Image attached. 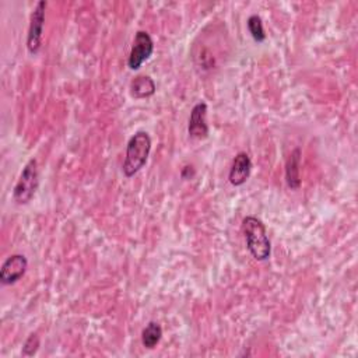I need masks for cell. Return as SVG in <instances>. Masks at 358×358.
Returning a JSON list of instances; mask_svg holds the SVG:
<instances>
[{
    "instance_id": "cell-4",
    "label": "cell",
    "mask_w": 358,
    "mask_h": 358,
    "mask_svg": "<svg viewBox=\"0 0 358 358\" xmlns=\"http://www.w3.org/2000/svg\"><path fill=\"white\" fill-rule=\"evenodd\" d=\"M45 10H46V1L41 0L35 4V7L31 13L28 35H27V49L31 55H36L41 49V45H42Z\"/></svg>"
},
{
    "instance_id": "cell-7",
    "label": "cell",
    "mask_w": 358,
    "mask_h": 358,
    "mask_svg": "<svg viewBox=\"0 0 358 358\" xmlns=\"http://www.w3.org/2000/svg\"><path fill=\"white\" fill-rule=\"evenodd\" d=\"M208 123H207V103L200 101L197 102L190 112L187 133L192 138L203 140L208 136Z\"/></svg>"
},
{
    "instance_id": "cell-2",
    "label": "cell",
    "mask_w": 358,
    "mask_h": 358,
    "mask_svg": "<svg viewBox=\"0 0 358 358\" xmlns=\"http://www.w3.org/2000/svg\"><path fill=\"white\" fill-rule=\"evenodd\" d=\"M151 151V137L147 131H136L127 141L126 157L123 161V175L126 178L134 176L147 162Z\"/></svg>"
},
{
    "instance_id": "cell-8",
    "label": "cell",
    "mask_w": 358,
    "mask_h": 358,
    "mask_svg": "<svg viewBox=\"0 0 358 358\" xmlns=\"http://www.w3.org/2000/svg\"><path fill=\"white\" fill-rule=\"evenodd\" d=\"M250 171H252V159L250 157L241 151L235 155L231 169H229V175L228 179L231 182V185L234 186H242L250 176Z\"/></svg>"
},
{
    "instance_id": "cell-10",
    "label": "cell",
    "mask_w": 358,
    "mask_h": 358,
    "mask_svg": "<svg viewBox=\"0 0 358 358\" xmlns=\"http://www.w3.org/2000/svg\"><path fill=\"white\" fill-rule=\"evenodd\" d=\"M155 90H157V85L150 76L140 74L130 81V94L136 99L152 96L155 94Z\"/></svg>"
},
{
    "instance_id": "cell-6",
    "label": "cell",
    "mask_w": 358,
    "mask_h": 358,
    "mask_svg": "<svg viewBox=\"0 0 358 358\" xmlns=\"http://www.w3.org/2000/svg\"><path fill=\"white\" fill-rule=\"evenodd\" d=\"M28 268V260L24 255L14 253L8 256L0 267V281L3 285H11L24 277Z\"/></svg>"
},
{
    "instance_id": "cell-9",
    "label": "cell",
    "mask_w": 358,
    "mask_h": 358,
    "mask_svg": "<svg viewBox=\"0 0 358 358\" xmlns=\"http://www.w3.org/2000/svg\"><path fill=\"white\" fill-rule=\"evenodd\" d=\"M301 148H294L285 161V182L291 190L301 187Z\"/></svg>"
},
{
    "instance_id": "cell-11",
    "label": "cell",
    "mask_w": 358,
    "mask_h": 358,
    "mask_svg": "<svg viewBox=\"0 0 358 358\" xmlns=\"http://www.w3.org/2000/svg\"><path fill=\"white\" fill-rule=\"evenodd\" d=\"M162 338V327L158 322H148L147 326L143 329L141 331V343L145 348L151 350L154 347H157V344L161 341Z\"/></svg>"
},
{
    "instance_id": "cell-12",
    "label": "cell",
    "mask_w": 358,
    "mask_h": 358,
    "mask_svg": "<svg viewBox=\"0 0 358 358\" xmlns=\"http://www.w3.org/2000/svg\"><path fill=\"white\" fill-rule=\"evenodd\" d=\"M246 25H248L249 34L252 35V38H253L256 42H263V41H266V32H264L263 21H262V18H260L257 14H252V15L248 18Z\"/></svg>"
},
{
    "instance_id": "cell-14",
    "label": "cell",
    "mask_w": 358,
    "mask_h": 358,
    "mask_svg": "<svg viewBox=\"0 0 358 358\" xmlns=\"http://www.w3.org/2000/svg\"><path fill=\"white\" fill-rule=\"evenodd\" d=\"M193 175H194L193 166L186 165V166L182 169V178H183V179H190V178H193Z\"/></svg>"
},
{
    "instance_id": "cell-3",
    "label": "cell",
    "mask_w": 358,
    "mask_h": 358,
    "mask_svg": "<svg viewBox=\"0 0 358 358\" xmlns=\"http://www.w3.org/2000/svg\"><path fill=\"white\" fill-rule=\"evenodd\" d=\"M38 162L35 158H31L22 168L20 179L13 189V199L17 204H27L31 201L38 189Z\"/></svg>"
},
{
    "instance_id": "cell-13",
    "label": "cell",
    "mask_w": 358,
    "mask_h": 358,
    "mask_svg": "<svg viewBox=\"0 0 358 358\" xmlns=\"http://www.w3.org/2000/svg\"><path fill=\"white\" fill-rule=\"evenodd\" d=\"M39 344H41V341H39L38 334H36V333H31V334L28 336V338L25 340L24 345H22L21 354H22L24 357H32V355H35L36 351H38V348H39Z\"/></svg>"
},
{
    "instance_id": "cell-1",
    "label": "cell",
    "mask_w": 358,
    "mask_h": 358,
    "mask_svg": "<svg viewBox=\"0 0 358 358\" xmlns=\"http://www.w3.org/2000/svg\"><path fill=\"white\" fill-rule=\"evenodd\" d=\"M242 231L246 241V248L252 257L257 262L267 260L271 253V242L267 236L263 221L255 215H248L242 221Z\"/></svg>"
},
{
    "instance_id": "cell-5",
    "label": "cell",
    "mask_w": 358,
    "mask_h": 358,
    "mask_svg": "<svg viewBox=\"0 0 358 358\" xmlns=\"http://www.w3.org/2000/svg\"><path fill=\"white\" fill-rule=\"evenodd\" d=\"M154 52V42L148 32L137 31L134 35V41L130 49V55L127 59V66L130 70H138L144 62H147Z\"/></svg>"
}]
</instances>
